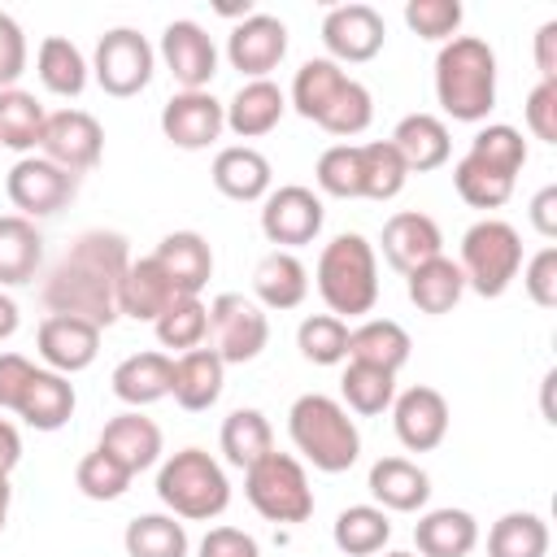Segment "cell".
<instances>
[{
    "label": "cell",
    "mask_w": 557,
    "mask_h": 557,
    "mask_svg": "<svg viewBox=\"0 0 557 557\" xmlns=\"http://www.w3.org/2000/svg\"><path fill=\"white\" fill-rule=\"evenodd\" d=\"M283 57H287V26L274 13H248L226 35V61L248 83L252 78H270V70H278Z\"/></svg>",
    "instance_id": "cell-15"
},
{
    "label": "cell",
    "mask_w": 557,
    "mask_h": 557,
    "mask_svg": "<svg viewBox=\"0 0 557 557\" xmlns=\"http://www.w3.org/2000/svg\"><path fill=\"white\" fill-rule=\"evenodd\" d=\"M527 131L544 144H557V83H535L527 104H522Z\"/></svg>",
    "instance_id": "cell-53"
},
{
    "label": "cell",
    "mask_w": 557,
    "mask_h": 557,
    "mask_svg": "<svg viewBox=\"0 0 557 557\" xmlns=\"http://www.w3.org/2000/svg\"><path fill=\"white\" fill-rule=\"evenodd\" d=\"M370 117H374V96L366 91V83H357V78H348L344 87H339V96H335V104L318 117V126L326 131V135H339V139H352V135H361L366 126H370Z\"/></svg>",
    "instance_id": "cell-49"
},
{
    "label": "cell",
    "mask_w": 557,
    "mask_h": 557,
    "mask_svg": "<svg viewBox=\"0 0 557 557\" xmlns=\"http://www.w3.org/2000/svg\"><path fill=\"white\" fill-rule=\"evenodd\" d=\"M344 83H348L344 65H335L331 57H309V61L296 70V78H292V96H287V104H292L300 117L318 122V117L335 104V96H339Z\"/></svg>",
    "instance_id": "cell-35"
},
{
    "label": "cell",
    "mask_w": 557,
    "mask_h": 557,
    "mask_svg": "<svg viewBox=\"0 0 557 557\" xmlns=\"http://www.w3.org/2000/svg\"><path fill=\"white\" fill-rule=\"evenodd\" d=\"M318 296L335 318H361L379 300V257L374 244L357 231L335 235L318 257Z\"/></svg>",
    "instance_id": "cell-4"
},
{
    "label": "cell",
    "mask_w": 557,
    "mask_h": 557,
    "mask_svg": "<svg viewBox=\"0 0 557 557\" xmlns=\"http://www.w3.org/2000/svg\"><path fill=\"white\" fill-rule=\"evenodd\" d=\"M222 383H226V361L213 352V348H191V352H178L174 361V379H170V396L178 409L187 413H200V409H213L218 396H222Z\"/></svg>",
    "instance_id": "cell-23"
},
{
    "label": "cell",
    "mask_w": 557,
    "mask_h": 557,
    "mask_svg": "<svg viewBox=\"0 0 557 557\" xmlns=\"http://www.w3.org/2000/svg\"><path fill=\"white\" fill-rule=\"evenodd\" d=\"M453 187H457V196H461L470 209H500V205L513 196V178L500 174V170H492V165H483V161L470 157V152L453 165Z\"/></svg>",
    "instance_id": "cell-45"
},
{
    "label": "cell",
    "mask_w": 557,
    "mask_h": 557,
    "mask_svg": "<svg viewBox=\"0 0 557 557\" xmlns=\"http://www.w3.org/2000/svg\"><path fill=\"white\" fill-rule=\"evenodd\" d=\"M252 292H257V300H261V309H296L305 296H309V270H305V261L296 257V252H283V248H274V252H265L261 261H257V270H252Z\"/></svg>",
    "instance_id": "cell-31"
},
{
    "label": "cell",
    "mask_w": 557,
    "mask_h": 557,
    "mask_svg": "<svg viewBox=\"0 0 557 557\" xmlns=\"http://www.w3.org/2000/svg\"><path fill=\"white\" fill-rule=\"evenodd\" d=\"M17 322H22V313H17L13 296H4V292H0V344H4V339H13Z\"/></svg>",
    "instance_id": "cell-60"
},
{
    "label": "cell",
    "mask_w": 557,
    "mask_h": 557,
    "mask_svg": "<svg viewBox=\"0 0 557 557\" xmlns=\"http://www.w3.org/2000/svg\"><path fill=\"white\" fill-rule=\"evenodd\" d=\"M157 496L174 518L209 522V518L226 513L231 483H226V470L205 448H178L157 470Z\"/></svg>",
    "instance_id": "cell-5"
},
{
    "label": "cell",
    "mask_w": 557,
    "mask_h": 557,
    "mask_svg": "<svg viewBox=\"0 0 557 557\" xmlns=\"http://www.w3.org/2000/svg\"><path fill=\"white\" fill-rule=\"evenodd\" d=\"M126 557H187V527L174 513H139L122 531Z\"/></svg>",
    "instance_id": "cell-40"
},
{
    "label": "cell",
    "mask_w": 557,
    "mask_h": 557,
    "mask_svg": "<svg viewBox=\"0 0 557 557\" xmlns=\"http://www.w3.org/2000/svg\"><path fill=\"white\" fill-rule=\"evenodd\" d=\"M209 335H213V352L226 366H244L261 357V348L270 344V318L257 300L239 292H222L209 300Z\"/></svg>",
    "instance_id": "cell-9"
},
{
    "label": "cell",
    "mask_w": 557,
    "mask_h": 557,
    "mask_svg": "<svg viewBox=\"0 0 557 557\" xmlns=\"http://www.w3.org/2000/svg\"><path fill=\"white\" fill-rule=\"evenodd\" d=\"M322 222H326V209L313 187L283 183V187H270L261 200V235L283 252L313 244L322 235Z\"/></svg>",
    "instance_id": "cell-10"
},
{
    "label": "cell",
    "mask_w": 557,
    "mask_h": 557,
    "mask_svg": "<svg viewBox=\"0 0 557 557\" xmlns=\"http://www.w3.org/2000/svg\"><path fill=\"white\" fill-rule=\"evenodd\" d=\"M35 74L52 96H83L91 65L83 61V52L65 39V35H48L35 52Z\"/></svg>",
    "instance_id": "cell-37"
},
{
    "label": "cell",
    "mask_w": 557,
    "mask_h": 557,
    "mask_svg": "<svg viewBox=\"0 0 557 557\" xmlns=\"http://www.w3.org/2000/svg\"><path fill=\"white\" fill-rule=\"evenodd\" d=\"M161 61L183 91H209V83L218 74V48H213L209 30L191 17H174L161 30Z\"/></svg>",
    "instance_id": "cell-14"
},
{
    "label": "cell",
    "mask_w": 557,
    "mask_h": 557,
    "mask_svg": "<svg viewBox=\"0 0 557 557\" xmlns=\"http://www.w3.org/2000/svg\"><path fill=\"white\" fill-rule=\"evenodd\" d=\"M44 104L22 91V87H4L0 91V148H13V152H35L39 148V135H44Z\"/></svg>",
    "instance_id": "cell-41"
},
{
    "label": "cell",
    "mask_w": 557,
    "mask_h": 557,
    "mask_svg": "<svg viewBox=\"0 0 557 557\" xmlns=\"http://www.w3.org/2000/svg\"><path fill=\"white\" fill-rule=\"evenodd\" d=\"M383 557H418V553H383Z\"/></svg>",
    "instance_id": "cell-62"
},
{
    "label": "cell",
    "mask_w": 557,
    "mask_h": 557,
    "mask_svg": "<svg viewBox=\"0 0 557 557\" xmlns=\"http://www.w3.org/2000/svg\"><path fill=\"white\" fill-rule=\"evenodd\" d=\"M222 109H226V131H231V135H239V139H261V135H270V131L283 122L287 96H283L278 83L252 78V83H244Z\"/></svg>",
    "instance_id": "cell-25"
},
{
    "label": "cell",
    "mask_w": 557,
    "mask_h": 557,
    "mask_svg": "<svg viewBox=\"0 0 557 557\" xmlns=\"http://www.w3.org/2000/svg\"><path fill=\"white\" fill-rule=\"evenodd\" d=\"M405 292L418 305V313L440 318L466 296V278H461V265L440 252V257H431V261H422L418 270L405 274Z\"/></svg>",
    "instance_id": "cell-33"
},
{
    "label": "cell",
    "mask_w": 557,
    "mask_h": 557,
    "mask_svg": "<svg viewBox=\"0 0 557 557\" xmlns=\"http://www.w3.org/2000/svg\"><path fill=\"white\" fill-rule=\"evenodd\" d=\"M331 540L348 557H374L392 540V518L379 505H348V509H339V518L331 527Z\"/></svg>",
    "instance_id": "cell-36"
},
{
    "label": "cell",
    "mask_w": 557,
    "mask_h": 557,
    "mask_svg": "<svg viewBox=\"0 0 557 557\" xmlns=\"http://www.w3.org/2000/svg\"><path fill=\"white\" fill-rule=\"evenodd\" d=\"M131 479H135V474H131L122 461H113L109 453H100V448H91V453L78 461V470H74V483H78V492H83L87 500H117V496H126Z\"/></svg>",
    "instance_id": "cell-50"
},
{
    "label": "cell",
    "mask_w": 557,
    "mask_h": 557,
    "mask_svg": "<svg viewBox=\"0 0 557 557\" xmlns=\"http://www.w3.org/2000/svg\"><path fill=\"white\" fill-rule=\"evenodd\" d=\"M435 100L453 122H483L496 104V52L479 35H453L435 52Z\"/></svg>",
    "instance_id": "cell-2"
},
{
    "label": "cell",
    "mask_w": 557,
    "mask_h": 557,
    "mask_svg": "<svg viewBox=\"0 0 557 557\" xmlns=\"http://www.w3.org/2000/svg\"><path fill=\"white\" fill-rule=\"evenodd\" d=\"M487 557H548V522L531 509H509L487 531Z\"/></svg>",
    "instance_id": "cell-38"
},
{
    "label": "cell",
    "mask_w": 557,
    "mask_h": 557,
    "mask_svg": "<svg viewBox=\"0 0 557 557\" xmlns=\"http://www.w3.org/2000/svg\"><path fill=\"white\" fill-rule=\"evenodd\" d=\"M461 278L470 292L496 300L509 292V283L522 270V235L500 222V218H483L461 235Z\"/></svg>",
    "instance_id": "cell-6"
},
{
    "label": "cell",
    "mask_w": 557,
    "mask_h": 557,
    "mask_svg": "<svg viewBox=\"0 0 557 557\" xmlns=\"http://www.w3.org/2000/svg\"><path fill=\"white\" fill-rule=\"evenodd\" d=\"M287 435L296 444V453L322 470V474H344L357 466L361 457V431L348 418V409L335 396L322 392H305L292 400L287 409Z\"/></svg>",
    "instance_id": "cell-3"
},
{
    "label": "cell",
    "mask_w": 557,
    "mask_h": 557,
    "mask_svg": "<svg viewBox=\"0 0 557 557\" xmlns=\"http://www.w3.org/2000/svg\"><path fill=\"white\" fill-rule=\"evenodd\" d=\"M296 348L313 366H339L348 357V322L335 313H309L296 326Z\"/></svg>",
    "instance_id": "cell-46"
},
{
    "label": "cell",
    "mask_w": 557,
    "mask_h": 557,
    "mask_svg": "<svg viewBox=\"0 0 557 557\" xmlns=\"http://www.w3.org/2000/svg\"><path fill=\"white\" fill-rule=\"evenodd\" d=\"M170 379H174V357L165 352H131L113 366V396L131 409H144V405H157L161 396H170Z\"/></svg>",
    "instance_id": "cell-27"
},
{
    "label": "cell",
    "mask_w": 557,
    "mask_h": 557,
    "mask_svg": "<svg viewBox=\"0 0 557 557\" xmlns=\"http://www.w3.org/2000/svg\"><path fill=\"white\" fill-rule=\"evenodd\" d=\"M44 261V235L30 218L4 213L0 218V287H22L39 274Z\"/></svg>",
    "instance_id": "cell-32"
},
{
    "label": "cell",
    "mask_w": 557,
    "mask_h": 557,
    "mask_svg": "<svg viewBox=\"0 0 557 557\" xmlns=\"http://www.w3.org/2000/svg\"><path fill=\"white\" fill-rule=\"evenodd\" d=\"M174 300H178V292H174V283L165 278V270L157 265V257H152V252L126 265L122 287H117V318L157 322Z\"/></svg>",
    "instance_id": "cell-22"
},
{
    "label": "cell",
    "mask_w": 557,
    "mask_h": 557,
    "mask_svg": "<svg viewBox=\"0 0 557 557\" xmlns=\"http://www.w3.org/2000/svg\"><path fill=\"white\" fill-rule=\"evenodd\" d=\"M339 396H344V409H352L361 418H374V413L392 409V400H396V374L392 370H379V366H366V361H348V370L339 379Z\"/></svg>",
    "instance_id": "cell-43"
},
{
    "label": "cell",
    "mask_w": 557,
    "mask_h": 557,
    "mask_svg": "<svg viewBox=\"0 0 557 557\" xmlns=\"http://www.w3.org/2000/svg\"><path fill=\"white\" fill-rule=\"evenodd\" d=\"M531 226L544 239H557V183H548L531 196Z\"/></svg>",
    "instance_id": "cell-57"
},
{
    "label": "cell",
    "mask_w": 557,
    "mask_h": 557,
    "mask_svg": "<svg viewBox=\"0 0 557 557\" xmlns=\"http://www.w3.org/2000/svg\"><path fill=\"white\" fill-rule=\"evenodd\" d=\"M244 496L265 522L296 527L313 513V487H309V474H305L300 457L278 453V448H270L261 461H252L244 470Z\"/></svg>",
    "instance_id": "cell-7"
},
{
    "label": "cell",
    "mask_w": 557,
    "mask_h": 557,
    "mask_svg": "<svg viewBox=\"0 0 557 557\" xmlns=\"http://www.w3.org/2000/svg\"><path fill=\"white\" fill-rule=\"evenodd\" d=\"M100 152H104V126L87 109H57L44 117L39 157H48L52 165L83 174L100 161Z\"/></svg>",
    "instance_id": "cell-12"
},
{
    "label": "cell",
    "mask_w": 557,
    "mask_h": 557,
    "mask_svg": "<svg viewBox=\"0 0 557 557\" xmlns=\"http://www.w3.org/2000/svg\"><path fill=\"white\" fill-rule=\"evenodd\" d=\"M379 248H383V261H387L392 270L409 274V270H418L422 261H431V257L444 252V235H440V222H435L431 213L400 209V213H392V218L383 222Z\"/></svg>",
    "instance_id": "cell-19"
},
{
    "label": "cell",
    "mask_w": 557,
    "mask_h": 557,
    "mask_svg": "<svg viewBox=\"0 0 557 557\" xmlns=\"http://www.w3.org/2000/svg\"><path fill=\"white\" fill-rule=\"evenodd\" d=\"M357 157H361V200H392L405 191L409 170H405L400 152L392 148V139L357 144Z\"/></svg>",
    "instance_id": "cell-42"
},
{
    "label": "cell",
    "mask_w": 557,
    "mask_h": 557,
    "mask_svg": "<svg viewBox=\"0 0 557 557\" xmlns=\"http://www.w3.org/2000/svg\"><path fill=\"white\" fill-rule=\"evenodd\" d=\"M200 557H261V548L239 527H209V535L200 540Z\"/></svg>",
    "instance_id": "cell-56"
},
{
    "label": "cell",
    "mask_w": 557,
    "mask_h": 557,
    "mask_svg": "<svg viewBox=\"0 0 557 557\" xmlns=\"http://www.w3.org/2000/svg\"><path fill=\"white\" fill-rule=\"evenodd\" d=\"M383 39H387V26H383V13L374 4L352 0V4L326 9V17H322V44H326L335 65L374 61L383 52Z\"/></svg>",
    "instance_id": "cell-13"
},
{
    "label": "cell",
    "mask_w": 557,
    "mask_h": 557,
    "mask_svg": "<svg viewBox=\"0 0 557 557\" xmlns=\"http://www.w3.org/2000/svg\"><path fill=\"white\" fill-rule=\"evenodd\" d=\"M17 461H22V435L9 418H0V474H13Z\"/></svg>",
    "instance_id": "cell-59"
},
{
    "label": "cell",
    "mask_w": 557,
    "mask_h": 557,
    "mask_svg": "<svg viewBox=\"0 0 557 557\" xmlns=\"http://www.w3.org/2000/svg\"><path fill=\"white\" fill-rule=\"evenodd\" d=\"M157 339L161 348H174V352H191L209 339V305L200 296H178L157 322Z\"/></svg>",
    "instance_id": "cell-44"
},
{
    "label": "cell",
    "mask_w": 557,
    "mask_h": 557,
    "mask_svg": "<svg viewBox=\"0 0 557 557\" xmlns=\"http://www.w3.org/2000/svg\"><path fill=\"white\" fill-rule=\"evenodd\" d=\"M218 440H222V457L239 470H248L252 461H261L274 448V431L261 409H231Z\"/></svg>",
    "instance_id": "cell-39"
},
{
    "label": "cell",
    "mask_w": 557,
    "mask_h": 557,
    "mask_svg": "<svg viewBox=\"0 0 557 557\" xmlns=\"http://www.w3.org/2000/svg\"><path fill=\"white\" fill-rule=\"evenodd\" d=\"M74 405H78L74 383L65 374H57V370H39L35 366V374H30V383H26V392H22L13 413L35 431H61L74 418Z\"/></svg>",
    "instance_id": "cell-28"
},
{
    "label": "cell",
    "mask_w": 557,
    "mask_h": 557,
    "mask_svg": "<svg viewBox=\"0 0 557 557\" xmlns=\"http://www.w3.org/2000/svg\"><path fill=\"white\" fill-rule=\"evenodd\" d=\"M26 74V35L22 26L0 9V91L17 87V78Z\"/></svg>",
    "instance_id": "cell-54"
},
{
    "label": "cell",
    "mask_w": 557,
    "mask_h": 557,
    "mask_svg": "<svg viewBox=\"0 0 557 557\" xmlns=\"http://www.w3.org/2000/svg\"><path fill=\"white\" fill-rule=\"evenodd\" d=\"M418 557H470L479 544V522L470 509H431L413 527Z\"/></svg>",
    "instance_id": "cell-30"
},
{
    "label": "cell",
    "mask_w": 557,
    "mask_h": 557,
    "mask_svg": "<svg viewBox=\"0 0 557 557\" xmlns=\"http://www.w3.org/2000/svg\"><path fill=\"white\" fill-rule=\"evenodd\" d=\"M313 178L335 200H361V157H357V144H331L318 157Z\"/></svg>",
    "instance_id": "cell-48"
},
{
    "label": "cell",
    "mask_w": 557,
    "mask_h": 557,
    "mask_svg": "<svg viewBox=\"0 0 557 557\" xmlns=\"http://www.w3.org/2000/svg\"><path fill=\"white\" fill-rule=\"evenodd\" d=\"M518 274H522L527 296H531L540 309H553V305H557V248H553V244H544Z\"/></svg>",
    "instance_id": "cell-52"
},
{
    "label": "cell",
    "mask_w": 557,
    "mask_h": 557,
    "mask_svg": "<svg viewBox=\"0 0 557 557\" xmlns=\"http://www.w3.org/2000/svg\"><path fill=\"white\" fill-rule=\"evenodd\" d=\"M409 331L392 318H370L361 326L348 331V361H366V366H379V370H400L409 361Z\"/></svg>",
    "instance_id": "cell-34"
},
{
    "label": "cell",
    "mask_w": 557,
    "mask_h": 557,
    "mask_svg": "<svg viewBox=\"0 0 557 557\" xmlns=\"http://www.w3.org/2000/svg\"><path fill=\"white\" fill-rule=\"evenodd\" d=\"M35 348L39 357L48 361V370L57 374H78L96 361L100 352V326L83 322V318H70V313H48L35 331Z\"/></svg>",
    "instance_id": "cell-18"
},
{
    "label": "cell",
    "mask_w": 557,
    "mask_h": 557,
    "mask_svg": "<svg viewBox=\"0 0 557 557\" xmlns=\"http://www.w3.org/2000/svg\"><path fill=\"white\" fill-rule=\"evenodd\" d=\"M535 70L540 83H557V22H544L535 30Z\"/></svg>",
    "instance_id": "cell-58"
},
{
    "label": "cell",
    "mask_w": 557,
    "mask_h": 557,
    "mask_svg": "<svg viewBox=\"0 0 557 557\" xmlns=\"http://www.w3.org/2000/svg\"><path fill=\"white\" fill-rule=\"evenodd\" d=\"M4 191H9L13 209H17L22 218L35 222V218H52V213H61V209L78 196V174L52 165L48 157H22V161L9 170Z\"/></svg>",
    "instance_id": "cell-11"
},
{
    "label": "cell",
    "mask_w": 557,
    "mask_h": 557,
    "mask_svg": "<svg viewBox=\"0 0 557 557\" xmlns=\"http://www.w3.org/2000/svg\"><path fill=\"white\" fill-rule=\"evenodd\" d=\"M96 448L109 453L113 461H122L131 474H139V470H148V466L161 461V426L152 418H144L139 409H126V413H117V418L104 422Z\"/></svg>",
    "instance_id": "cell-20"
},
{
    "label": "cell",
    "mask_w": 557,
    "mask_h": 557,
    "mask_svg": "<svg viewBox=\"0 0 557 557\" xmlns=\"http://www.w3.org/2000/svg\"><path fill=\"white\" fill-rule=\"evenodd\" d=\"M366 487L379 500V509H392V513H418L431 500V479L409 457H379L370 466Z\"/></svg>",
    "instance_id": "cell-24"
},
{
    "label": "cell",
    "mask_w": 557,
    "mask_h": 557,
    "mask_svg": "<svg viewBox=\"0 0 557 557\" xmlns=\"http://www.w3.org/2000/svg\"><path fill=\"white\" fill-rule=\"evenodd\" d=\"M392 148L400 152L409 174H426V170H440L448 161L453 139H448L444 117H435V113H405L396 122V131H392Z\"/></svg>",
    "instance_id": "cell-26"
},
{
    "label": "cell",
    "mask_w": 557,
    "mask_h": 557,
    "mask_svg": "<svg viewBox=\"0 0 557 557\" xmlns=\"http://www.w3.org/2000/svg\"><path fill=\"white\" fill-rule=\"evenodd\" d=\"M392 426H396V440L409 453L440 448L444 435H448V400H444V392H435L426 383H413V387L396 392V400H392Z\"/></svg>",
    "instance_id": "cell-17"
},
{
    "label": "cell",
    "mask_w": 557,
    "mask_h": 557,
    "mask_svg": "<svg viewBox=\"0 0 557 557\" xmlns=\"http://www.w3.org/2000/svg\"><path fill=\"white\" fill-rule=\"evenodd\" d=\"M461 17H466L461 0H409L405 4V26L422 39H440V44H448L457 35Z\"/></svg>",
    "instance_id": "cell-51"
},
{
    "label": "cell",
    "mask_w": 557,
    "mask_h": 557,
    "mask_svg": "<svg viewBox=\"0 0 557 557\" xmlns=\"http://www.w3.org/2000/svg\"><path fill=\"white\" fill-rule=\"evenodd\" d=\"M209 174H213V187H218L226 200H239V205L265 200L270 178H274L265 152H257V148H248V144L222 148V152L213 157V170H209Z\"/></svg>",
    "instance_id": "cell-29"
},
{
    "label": "cell",
    "mask_w": 557,
    "mask_h": 557,
    "mask_svg": "<svg viewBox=\"0 0 557 557\" xmlns=\"http://www.w3.org/2000/svg\"><path fill=\"white\" fill-rule=\"evenodd\" d=\"M222 131H226V109L213 91H174L161 104V135L174 148L200 152V148L218 144Z\"/></svg>",
    "instance_id": "cell-16"
},
{
    "label": "cell",
    "mask_w": 557,
    "mask_h": 557,
    "mask_svg": "<svg viewBox=\"0 0 557 557\" xmlns=\"http://www.w3.org/2000/svg\"><path fill=\"white\" fill-rule=\"evenodd\" d=\"M466 152L479 157L483 165L509 174V178H518V170L527 165V139H522V131L509 126V122H487L483 131H474V139H470Z\"/></svg>",
    "instance_id": "cell-47"
},
{
    "label": "cell",
    "mask_w": 557,
    "mask_h": 557,
    "mask_svg": "<svg viewBox=\"0 0 557 557\" xmlns=\"http://www.w3.org/2000/svg\"><path fill=\"white\" fill-rule=\"evenodd\" d=\"M9 505H13V487H9V474H0V531L9 522Z\"/></svg>",
    "instance_id": "cell-61"
},
{
    "label": "cell",
    "mask_w": 557,
    "mask_h": 557,
    "mask_svg": "<svg viewBox=\"0 0 557 557\" xmlns=\"http://www.w3.org/2000/svg\"><path fill=\"white\" fill-rule=\"evenodd\" d=\"M152 65H157V52L135 26L104 30L100 44H96V57H91V74H96L100 91L117 96V100L139 96L152 83Z\"/></svg>",
    "instance_id": "cell-8"
},
{
    "label": "cell",
    "mask_w": 557,
    "mask_h": 557,
    "mask_svg": "<svg viewBox=\"0 0 557 557\" xmlns=\"http://www.w3.org/2000/svg\"><path fill=\"white\" fill-rule=\"evenodd\" d=\"M30 374H35V361L30 357H22V352H0V409H17V400H22V392H26V383H30Z\"/></svg>",
    "instance_id": "cell-55"
},
{
    "label": "cell",
    "mask_w": 557,
    "mask_h": 557,
    "mask_svg": "<svg viewBox=\"0 0 557 557\" xmlns=\"http://www.w3.org/2000/svg\"><path fill=\"white\" fill-rule=\"evenodd\" d=\"M131 265L126 235L117 231H83L65 257L44 278V305L48 313H70L91 326L117 322V287Z\"/></svg>",
    "instance_id": "cell-1"
},
{
    "label": "cell",
    "mask_w": 557,
    "mask_h": 557,
    "mask_svg": "<svg viewBox=\"0 0 557 557\" xmlns=\"http://www.w3.org/2000/svg\"><path fill=\"white\" fill-rule=\"evenodd\" d=\"M157 265L165 270V278L174 283L178 296H200L209 274H213V248L200 231H170L157 244Z\"/></svg>",
    "instance_id": "cell-21"
}]
</instances>
